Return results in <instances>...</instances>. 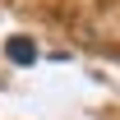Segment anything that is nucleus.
I'll return each mask as SVG.
<instances>
[{
    "label": "nucleus",
    "mask_w": 120,
    "mask_h": 120,
    "mask_svg": "<svg viewBox=\"0 0 120 120\" xmlns=\"http://www.w3.org/2000/svg\"><path fill=\"white\" fill-rule=\"evenodd\" d=\"M5 56L14 60V65H32V60H37V42H32V37H9V42H5Z\"/></svg>",
    "instance_id": "1"
}]
</instances>
